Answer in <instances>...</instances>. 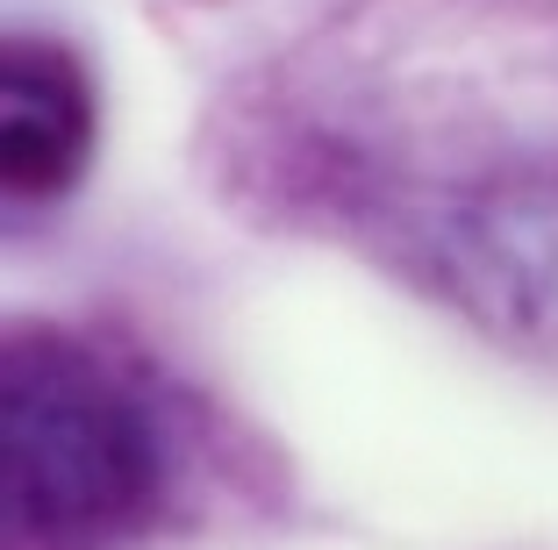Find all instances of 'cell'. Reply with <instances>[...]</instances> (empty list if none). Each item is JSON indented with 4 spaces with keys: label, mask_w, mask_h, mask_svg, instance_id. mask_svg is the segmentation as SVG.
Masks as SVG:
<instances>
[{
    "label": "cell",
    "mask_w": 558,
    "mask_h": 550,
    "mask_svg": "<svg viewBox=\"0 0 558 550\" xmlns=\"http://www.w3.org/2000/svg\"><path fill=\"white\" fill-rule=\"evenodd\" d=\"M186 437L158 372L72 322H15L0 357V543L136 550L172 522Z\"/></svg>",
    "instance_id": "cell-1"
},
{
    "label": "cell",
    "mask_w": 558,
    "mask_h": 550,
    "mask_svg": "<svg viewBox=\"0 0 558 550\" xmlns=\"http://www.w3.org/2000/svg\"><path fill=\"white\" fill-rule=\"evenodd\" d=\"M423 265L473 322L558 357V164L501 172L444 200Z\"/></svg>",
    "instance_id": "cell-2"
},
{
    "label": "cell",
    "mask_w": 558,
    "mask_h": 550,
    "mask_svg": "<svg viewBox=\"0 0 558 550\" xmlns=\"http://www.w3.org/2000/svg\"><path fill=\"white\" fill-rule=\"evenodd\" d=\"M100 150V86L65 36L8 29L0 44V186L8 222L65 208Z\"/></svg>",
    "instance_id": "cell-3"
}]
</instances>
